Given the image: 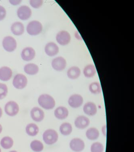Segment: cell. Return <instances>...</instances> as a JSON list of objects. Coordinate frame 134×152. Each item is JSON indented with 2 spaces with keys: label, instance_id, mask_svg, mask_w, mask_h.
<instances>
[{
  "label": "cell",
  "instance_id": "cell-1",
  "mask_svg": "<svg viewBox=\"0 0 134 152\" xmlns=\"http://www.w3.org/2000/svg\"><path fill=\"white\" fill-rule=\"evenodd\" d=\"M39 105L44 109L52 110L56 105L55 100L52 96L47 94H44L39 96L38 99Z\"/></svg>",
  "mask_w": 134,
  "mask_h": 152
},
{
  "label": "cell",
  "instance_id": "cell-2",
  "mask_svg": "<svg viewBox=\"0 0 134 152\" xmlns=\"http://www.w3.org/2000/svg\"><path fill=\"white\" fill-rule=\"evenodd\" d=\"M43 138L44 142L47 145H53L58 140V134L53 129H48L43 133Z\"/></svg>",
  "mask_w": 134,
  "mask_h": 152
},
{
  "label": "cell",
  "instance_id": "cell-3",
  "mask_svg": "<svg viewBox=\"0 0 134 152\" xmlns=\"http://www.w3.org/2000/svg\"><path fill=\"white\" fill-rule=\"evenodd\" d=\"M26 29L29 34L31 36H36L41 33L43 29L42 25L39 21L34 20L28 24Z\"/></svg>",
  "mask_w": 134,
  "mask_h": 152
},
{
  "label": "cell",
  "instance_id": "cell-4",
  "mask_svg": "<svg viewBox=\"0 0 134 152\" xmlns=\"http://www.w3.org/2000/svg\"><path fill=\"white\" fill-rule=\"evenodd\" d=\"M56 39L57 43L61 46H67L71 42V36L67 31L62 30L57 34Z\"/></svg>",
  "mask_w": 134,
  "mask_h": 152
},
{
  "label": "cell",
  "instance_id": "cell-5",
  "mask_svg": "<svg viewBox=\"0 0 134 152\" xmlns=\"http://www.w3.org/2000/svg\"><path fill=\"white\" fill-rule=\"evenodd\" d=\"M28 83L26 77L22 74H18L15 76L12 85L17 89H21L25 88Z\"/></svg>",
  "mask_w": 134,
  "mask_h": 152
},
{
  "label": "cell",
  "instance_id": "cell-6",
  "mask_svg": "<svg viewBox=\"0 0 134 152\" xmlns=\"http://www.w3.org/2000/svg\"><path fill=\"white\" fill-rule=\"evenodd\" d=\"M3 48L8 52H12L17 48V42L12 36H7L4 37L3 40Z\"/></svg>",
  "mask_w": 134,
  "mask_h": 152
},
{
  "label": "cell",
  "instance_id": "cell-7",
  "mask_svg": "<svg viewBox=\"0 0 134 152\" xmlns=\"http://www.w3.org/2000/svg\"><path fill=\"white\" fill-rule=\"evenodd\" d=\"M83 98L81 95L75 94L71 95L69 97L68 102L69 106L72 108H79L83 103Z\"/></svg>",
  "mask_w": 134,
  "mask_h": 152
},
{
  "label": "cell",
  "instance_id": "cell-8",
  "mask_svg": "<svg viewBox=\"0 0 134 152\" xmlns=\"http://www.w3.org/2000/svg\"><path fill=\"white\" fill-rule=\"evenodd\" d=\"M66 60L62 56H58L53 59L52 61V67L55 71H62L67 66Z\"/></svg>",
  "mask_w": 134,
  "mask_h": 152
},
{
  "label": "cell",
  "instance_id": "cell-9",
  "mask_svg": "<svg viewBox=\"0 0 134 152\" xmlns=\"http://www.w3.org/2000/svg\"><path fill=\"white\" fill-rule=\"evenodd\" d=\"M19 105L14 101H11L6 104L4 111L6 113L10 116H14L17 115L19 112Z\"/></svg>",
  "mask_w": 134,
  "mask_h": 152
},
{
  "label": "cell",
  "instance_id": "cell-10",
  "mask_svg": "<svg viewBox=\"0 0 134 152\" xmlns=\"http://www.w3.org/2000/svg\"><path fill=\"white\" fill-rule=\"evenodd\" d=\"M69 146L73 151L81 152L84 149L85 143L83 140L80 138H74L70 141Z\"/></svg>",
  "mask_w": 134,
  "mask_h": 152
},
{
  "label": "cell",
  "instance_id": "cell-11",
  "mask_svg": "<svg viewBox=\"0 0 134 152\" xmlns=\"http://www.w3.org/2000/svg\"><path fill=\"white\" fill-rule=\"evenodd\" d=\"M31 10L29 7L26 5L20 7L17 11L18 18L23 21L28 20L31 16Z\"/></svg>",
  "mask_w": 134,
  "mask_h": 152
},
{
  "label": "cell",
  "instance_id": "cell-12",
  "mask_svg": "<svg viewBox=\"0 0 134 152\" xmlns=\"http://www.w3.org/2000/svg\"><path fill=\"white\" fill-rule=\"evenodd\" d=\"M90 121L87 117L80 115L76 118L74 124L77 129L83 130L87 128L90 124Z\"/></svg>",
  "mask_w": 134,
  "mask_h": 152
},
{
  "label": "cell",
  "instance_id": "cell-13",
  "mask_svg": "<svg viewBox=\"0 0 134 152\" xmlns=\"http://www.w3.org/2000/svg\"><path fill=\"white\" fill-rule=\"evenodd\" d=\"M44 51L48 56L53 57L58 54L59 52V48L54 42H50L46 44Z\"/></svg>",
  "mask_w": 134,
  "mask_h": 152
},
{
  "label": "cell",
  "instance_id": "cell-14",
  "mask_svg": "<svg viewBox=\"0 0 134 152\" xmlns=\"http://www.w3.org/2000/svg\"><path fill=\"white\" fill-rule=\"evenodd\" d=\"M83 111L85 114L89 116H94L97 113V107L96 104L92 102H87L84 105Z\"/></svg>",
  "mask_w": 134,
  "mask_h": 152
},
{
  "label": "cell",
  "instance_id": "cell-15",
  "mask_svg": "<svg viewBox=\"0 0 134 152\" xmlns=\"http://www.w3.org/2000/svg\"><path fill=\"white\" fill-rule=\"evenodd\" d=\"M30 114L31 118L36 122H41L45 117L44 111L38 107H34L32 109Z\"/></svg>",
  "mask_w": 134,
  "mask_h": 152
},
{
  "label": "cell",
  "instance_id": "cell-16",
  "mask_svg": "<svg viewBox=\"0 0 134 152\" xmlns=\"http://www.w3.org/2000/svg\"><path fill=\"white\" fill-rule=\"evenodd\" d=\"M36 56V52L32 48L26 47L23 49L21 52V57L22 59L26 61H29L33 59Z\"/></svg>",
  "mask_w": 134,
  "mask_h": 152
},
{
  "label": "cell",
  "instance_id": "cell-17",
  "mask_svg": "<svg viewBox=\"0 0 134 152\" xmlns=\"http://www.w3.org/2000/svg\"><path fill=\"white\" fill-rule=\"evenodd\" d=\"M54 115L55 117L59 120H64L69 116V110L64 106L59 107L54 110Z\"/></svg>",
  "mask_w": 134,
  "mask_h": 152
},
{
  "label": "cell",
  "instance_id": "cell-18",
  "mask_svg": "<svg viewBox=\"0 0 134 152\" xmlns=\"http://www.w3.org/2000/svg\"><path fill=\"white\" fill-rule=\"evenodd\" d=\"M12 72L10 68L3 66L0 68V80L3 81H7L12 77Z\"/></svg>",
  "mask_w": 134,
  "mask_h": 152
},
{
  "label": "cell",
  "instance_id": "cell-19",
  "mask_svg": "<svg viewBox=\"0 0 134 152\" xmlns=\"http://www.w3.org/2000/svg\"><path fill=\"white\" fill-rule=\"evenodd\" d=\"M67 74L69 79L75 80L80 77L81 74V71L79 67L72 66L68 69Z\"/></svg>",
  "mask_w": 134,
  "mask_h": 152
},
{
  "label": "cell",
  "instance_id": "cell-20",
  "mask_svg": "<svg viewBox=\"0 0 134 152\" xmlns=\"http://www.w3.org/2000/svg\"><path fill=\"white\" fill-rule=\"evenodd\" d=\"M97 71L95 65L93 64H89L86 66L83 70L84 76L87 78H91L96 75Z\"/></svg>",
  "mask_w": 134,
  "mask_h": 152
},
{
  "label": "cell",
  "instance_id": "cell-21",
  "mask_svg": "<svg viewBox=\"0 0 134 152\" xmlns=\"http://www.w3.org/2000/svg\"><path fill=\"white\" fill-rule=\"evenodd\" d=\"M11 29L13 34L16 36H20L23 34L24 27L22 23L15 22L11 26Z\"/></svg>",
  "mask_w": 134,
  "mask_h": 152
},
{
  "label": "cell",
  "instance_id": "cell-22",
  "mask_svg": "<svg viewBox=\"0 0 134 152\" xmlns=\"http://www.w3.org/2000/svg\"><path fill=\"white\" fill-rule=\"evenodd\" d=\"M86 137L89 140H95L98 139L100 137V133L97 129L91 127L87 129L86 132Z\"/></svg>",
  "mask_w": 134,
  "mask_h": 152
},
{
  "label": "cell",
  "instance_id": "cell-23",
  "mask_svg": "<svg viewBox=\"0 0 134 152\" xmlns=\"http://www.w3.org/2000/svg\"><path fill=\"white\" fill-rule=\"evenodd\" d=\"M59 131L62 135L69 136L71 134L72 131V126L69 122H64L60 126Z\"/></svg>",
  "mask_w": 134,
  "mask_h": 152
},
{
  "label": "cell",
  "instance_id": "cell-24",
  "mask_svg": "<svg viewBox=\"0 0 134 152\" xmlns=\"http://www.w3.org/2000/svg\"><path fill=\"white\" fill-rule=\"evenodd\" d=\"M24 70L27 74L33 75L38 73L39 69L38 66L36 64L29 63L25 66Z\"/></svg>",
  "mask_w": 134,
  "mask_h": 152
},
{
  "label": "cell",
  "instance_id": "cell-25",
  "mask_svg": "<svg viewBox=\"0 0 134 152\" xmlns=\"http://www.w3.org/2000/svg\"><path fill=\"white\" fill-rule=\"evenodd\" d=\"M26 130L28 135L34 137L39 132V129L38 126L35 124L30 123L26 126Z\"/></svg>",
  "mask_w": 134,
  "mask_h": 152
},
{
  "label": "cell",
  "instance_id": "cell-26",
  "mask_svg": "<svg viewBox=\"0 0 134 152\" xmlns=\"http://www.w3.org/2000/svg\"><path fill=\"white\" fill-rule=\"evenodd\" d=\"M89 90L92 94L94 95H98L102 92V87L98 82H94L89 85Z\"/></svg>",
  "mask_w": 134,
  "mask_h": 152
},
{
  "label": "cell",
  "instance_id": "cell-27",
  "mask_svg": "<svg viewBox=\"0 0 134 152\" xmlns=\"http://www.w3.org/2000/svg\"><path fill=\"white\" fill-rule=\"evenodd\" d=\"M14 142L12 138L9 137H3L1 141V146L5 149H9L13 146Z\"/></svg>",
  "mask_w": 134,
  "mask_h": 152
},
{
  "label": "cell",
  "instance_id": "cell-28",
  "mask_svg": "<svg viewBox=\"0 0 134 152\" xmlns=\"http://www.w3.org/2000/svg\"><path fill=\"white\" fill-rule=\"evenodd\" d=\"M30 147L32 150L36 152H40L44 149V145L42 143L38 140H34L31 142Z\"/></svg>",
  "mask_w": 134,
  "mask_h": 152
},
{
  "label": "cell",
  "instance_id": "cell-29",
  "mask_svg": "<svg viewBox=\"0 0 134 152\" xmlns=\"http://www.w3.org/2000/svg\"><path fill=\"white\" fill-rule=\"evenodd\" d=\"M90 149L91 152H103L104 147L101 142H95L92 144Z\"/></svg>",
  "mask_w": 134,
  "mask_h": 152
},
{
  "label": "cell",
  "instance_id": "cell-30",
  "mask_svg": "<svg viewBox=\"0 0 134 152\" xmlns=\"http://www.w3.org/2000/svg\"><path fill=\"white\" fill-rule=\"evenodd\" d=\"M8 87L5 84L0 83V100L3 99L7 96Z\"/></svg>",
  "mask_w": 134,
  "mask_h": 152
},
{
  "label": "cell",
  "instance_id": "cell-31",
  "mask_svg": "<svg viewBox=\"0 0 134 152\" xmlns=\"http://www.w3.org/2000/svg\"><path fill=\"white\" fill-rule=\"evenodd\" d=\"M29 3L32 7L37 9L42 5L43 1L42 0H31L29 1Z\"/></svg>",
  "mask_w": 134,
  "mask_h": 152
},
{
  "label": "cell",
  "instance_id": "cell-32",
  "mask_svg": "<svg viewBox=\"0 0 134 152\" xmlns=\"http://www.w3.org/2000/svg\"><path fill=\"white\" fill-rule=\"evenodd\" d=\"M7 12L5 8L0 5V21L4 20L6 16Z\"/></svg>",
  "mask_w": 134,
  "mask_h": 152
},
{
  "label": "cell",
  "instance_id": "cell-33",
  "mask_svg": "<svg viewBox=\"0 0 134 152\" xmlns=\"http://www.w3.org/2000/svg\"><path fill=\"white\" fill-rule=\"evenodd\" d=\"M10 3H11V4H12V5H18V4H20V3H21V1H20V0H18V1H16V0H15V1H10Z\"/></svg>",
  "mask_w": 134,
  "mask_h": 152
},
{
  "label": "cell",
  "instance_id": "cell-34",
  "mask_svg": "<svg viewBox=\"0 0 134 152\" xmlns=\"http://www.w3.org/2000/svg\"><path fill=\"white\" fill-rule=\"evenodd\" d=\"M107 127L106 126H103L102 129V132L103 133V134L104 135L105 137H106L107 134Z\"/></svg>",
  "mask_w": 134,
  "mask_h": 152
},
{
  "label": "cell",
  "instance_id": "cell-35",
  "mask_svg": "<svg viewBox=\"0 0 134 152\" xmlns=\"http://www.w3.org/2000/svg\"><path fill=\"white\" fill-rule=\"evenodd\" d=\"M2 115H3V111H2L1 108L0 107V118H1Z\"/></svg>",
  "mask_w": 134,
  "mask_h": 152
},
{
  "label": "cell",
  "instance_id": "cell-36",
  "mask_svg": "<svg viewBox=\"0 0 134 152\" xmlns=\"http://www.w3.org/2000/svg\"><path fill=\"white\" fill-rule=\"evenodd\" d=\"M2 130H3V127H2L1 125L0 124V134L1 133Z\"/></svg>",
  "mask_w": 134,
  "mask_h": 152
},
{
  "label": "cell",
  "instance_id": "cell-37",
  "mask_svg": "<svg viewBox=\"0 0 134 152\" xmlns=\"http://www.w3.org/2000/svg\"><path fill=\"white\" fill-rule=\"evenodd\" d=\"M10 152H17V151H10Z\"/></svg>",
  "mask_w": 134,
  "mask_h": 152
},
{
  "label": "cell",
  "instance_id": "cell-38",
  "mask_svg": "<svg viewBox=\"0 0 134 152\" xmlns=\"http://www.w3.org/2000/svg\"><path fill=\"white\" fill-rule=\"evenodd\" d=\"M0 152H1V148H0Z\"/></svg>",
  "mask_w": 134,
  "mask_h": 152
}]
</instances>
